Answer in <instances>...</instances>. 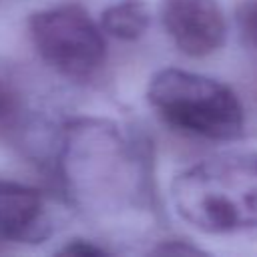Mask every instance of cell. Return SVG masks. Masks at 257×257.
I'll return each mask as SVG.
<instances>
[{
    "label": "cell",
    "mask_w": 257,
    "mask_h": 257,
    "mask_svg": "<svg viewBox=\"0 0 257 257\" xmlns=\"http://www.w3.org/2000/svg\"><path fill=\"white\" fill-rule=\"evenodd\" d=\"M181 219L203 233L257 227V153H223L183 169L171 183Z\"/></svg>",
    "instance_id": "obj_1"
},
{
    "label": "cell",
    "mask_w": 257,
    "mask_h": 257,
    "mask_svg": "<svg viewBox=\"0 0 257 257\" xmlns=\"http://www.w3.org/2000/svg\"><path fill=\"white\" fill-rule=\"evenodd\" d=\"M157 114L177 131L231 141L243 133V106L223 82L179 68L159 70L147 88Z\"/></svg>",
    "instance_id": "obj_2"
},
{
    "label": "cell",
    "mask_w": 257,
    "mask_h": 257,
    "mask_svg": "<svg viewBox=\"0 0 257 257\" xmlns=\"http://www.w3.org/2000/svg\"><path fill=\"white\" fill-rule=\"evenodd\" d=\"M30 34L44 62L66 76L86 78L104 62L106 44L102 32L88 12L76 4L32 14Z\"/></svg>",
    "instance_id": "obj_3"
},
{
    "label": "cell",
    "mask_w": 257,
    "mask_h": 257,
    "mask_svg": "<svg viewBox=\"0 0 257 257\" xmlns=\"http://www.w3.org/2000/svg\"><path fill=\"white\" fill-rule=\"evenodd\" d=\"M161 18L175 46L189 56H207L225 40V18L217 0H163Z\"/></svg>",
    "instance_id": "obj_4"
},
{
    "label": "cell",
    "mask_w": 257,
    "mask_h": 257,
    "mask_svg": "<svg viewBox=\"0 0 257 257\" xmlns=\"http://www.w3.org/2000/svg\"><path fill=\"white\" fill-rule=\"evenodd\" d=\"M46 235L42 195L28 185L0 179V243H36Z\"/></svg>",
    "instance_id": "obj_5"
},
{
    "label": "cell",
    "mask_w": 257,
    "mask_h": 257,
    "mask_svg": "<svg viewBox=\"0 0 257 257\" xmlns=\"http://www.w3.org/2000/svg\"><path fill=\"white\" fill-rule=\"evenodd\" d=\"M147 26L149 10L141 0H120L108 6L100 16V28L118 40H135Z\"/></svg>",
    "instance_id": "obj_6"
},
{
    "label": "cell",
    "mask_w": 257,
    "mask_h": 257,
    "mask_svg": "<svg viewBox=\"0 0 257 257\" xmlns=\"http://www.w3.org/2000/svg\"><path fill=\"white\" fill-rule=\"evenodd\" d=\"M24 122V102L18 90L0 80V141H14Z\"/></svg>",
    "instance_id": "obj_7"
},
{
    "label": "cell",
    "mask_w": 257,
    "mask_h": 257,
    "mask_svg": "<svg viewBox=\"0 0 257 257\" xmlns=\"http://www.w3.org/2000/svg\"><path fill=\"white\" fill-rule=\"evenodd\" d=\"M237 24L243 38L257 48V0H247L237 8Z\"/></svg>",
    "instance_id": "obj_8"
},
{
    "label": "cell",
    "mask_w": 257,
    "mask_h": 257,
    "mask_svg": "<svg viewBox=\"0 0 257 257\" xmlns=\"http://www.w3.org/2000/svg\"><path fill=\"white\" fill-rule=\"evenodd\" d=\"M60 253H66V255H82V257H96V255H104L106 251L84 241V239H74L70 241L66 247L60 249Z\"/></svg>",
    "instance_id": "obj_9"
},
{
    "label": "cell",
    "mask_w": 257,
    "mask_h": 257,
    "mask_svg": "<svg viewBox=\"0 0 257 257\" xmlns=\"http://www.w3.org/2000/svg\"><path fill=\"white\" fill-rule=\"evenodd\" d=\"M157 253H201L197 247H187V245H181V243H177V245H161L159 249H157Z\"/></svg>",
    "instance_id": "obj_10"
}]
</instances>
